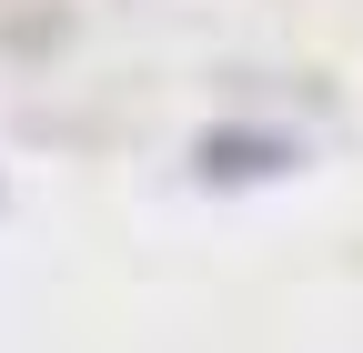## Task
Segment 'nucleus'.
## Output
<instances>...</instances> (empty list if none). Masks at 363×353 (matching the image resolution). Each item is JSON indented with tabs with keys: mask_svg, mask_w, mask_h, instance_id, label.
Wrapping results in <instances>:
<instances>
[{
	"mask_svg": "<svg viewBox=\"0 0 363 353\" xmlns=\"http://www.w3.org/2000/svg\"><path fill=\"white\" fill-rule=\"evenodd\" d=\"M252 182V172H293V142H272V131H212L202 142V182Z\"/></svg>",
	"mask_w": 363,
	"mask_h": 353,
	"instance_id": "nucleus-1",
	"label": "nucleus"
}]
</instances>
